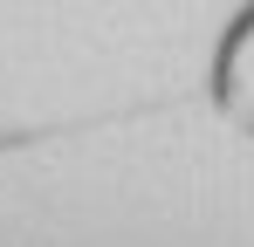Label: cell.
<instances>
[{"mask_svg":"<svg viewBox=\"0 0 254 247\" xmlns=\"http://www.w3.org/2000/svg\"><path fill=\"white\" fill-rule=\"evenodd\" d=\"M227 103H234V117L254 124V28L234 41V55H227Z\"/></svg>","mask_w":254,"mask_h":247,"instance_id":"6da1fadb","label":"cell"}]
</instances>
